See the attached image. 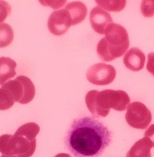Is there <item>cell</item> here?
<instances>
[{
  "instance_id": "603a6c76",
  "label": "cell",
  "mask_w": 154,
  "mask_h": 157,
  "mask_svg": "<svg viewBox=\"0 0 154 157\" xmlns=\"http://www.w3.org/2000/svg\"><path fill=\"white\" fill-rule=\"evenodd\" d=\"M54 157H71V156H70V155H68V154L67 153H59V154H57V155H56Z\"/></svg>"
},
{
  "instance_id": "2e32d148",
  "label": "cell",
  "mask_w": 154,
  "mask_h": 157,
  "mask_svg": "<svg viewBox=\"0 0 154 157\" xmlns=\"http://www.w3.org/2000/svg\"><path fill=\"white\" fill-rule=\"evenodd\" d=\"M14 98L7 88H0V110H7L14 105Z\"/></svg>"
},
{
  "instance_id": "277c9868",
  "label": "cell",
  "mask_w": 154,
  "mask_h": 157,
  "mask_svg": "<svg viewBox=\"0 0 154 157\" xmlns=\"http://www.w3.org/2000/svg\"><path fill=\"white\" fill-rule=\"evenodd\" d=\"M36 148V139L30 140L20 134L0 136V152L2 155L31 157Z\"/></svg>"
},
{
  "instance_id": "44dd1931",
  "label": "cell",
  "mask_w": 154,
  "mask_h": 157,
  "mask_svg": "<svg viewBox=\"0 0 154 157\" xmlns=\"http://www.w3.org/2000/svg\"><path fill=\"white\" fill-rule=\"evenodd\" d=\"M146 68L149 73L154 76V53H149L148 55V62L146 64Z\"/></svg>"
},
{
  "instance_id": "cb8c5ba5",
  "label": "cell",
  "mask_w": 154,
  "mask_h": 157,
  "mask_svg": "<svg viewBox=\"0 0 154 157\" xmlns=\"http://www.w3.org/2000/svg\"><path fill=\"white\" fill-rule=\"evenodd\" d=\"M1 157H18V156H15V155H2Z\"/></svg>"
},
{
  "instance_id": "8fae6325",
  "label": "cell",
  "mask_w": 154,
  "mask_h": 157,
  "mask_svg": "<svg viewBox=\"0 0 154 157\" xmlns=\"http://www.w3.org/2000/svg\"><path fill=\"white\" fill-rule=\"evenodd\" d=\"M65 9L69 13L72 19V25L79 24L86 18L87 8L82 2H72L65 6Z\"/></svg>"
},
{
  "instance_id": "7a4b0ae2",
  "label": "cell",
  "mask_w": 154,
  "mask_h": 157,
  "mask_svg": "<svg viewBox=\"0 0 154 157\" xmlns=\"http://www.w3.org/2000/svg\"><path fill=\"white\" fill-rule=\"evenodd\" d=\"M85 101L87 109L94 116L106 117L111 109L119 112L126 110L131 100L125 91L105 90L89 91Z\"/></svg>"
},
{
  "instance_id": "4fadbf2b",
  "label": "cell",
  "mask_w": 154,
  "mask_h": 157,
  "mask_svg": "<svg viewBox=\"0 0 154 157\" xmlns=\"http://www.w3.org/2000/svg\"><path fill=\"white\" fill-rule=\"evenodd\" d=\"M151 148H152L150 141L143 137L131 147L126 157H151Z\"/></svg>"
},
{
  "instance_id": "e0dca14e",
  "label": "cell",
  "mask_w": 154,
  "mask_h": 157,
  "mask_svg": "<svg viewBox=\"0 0 154 157\" xmlns=\"http://www.w3.org/2000/svg\"><path fill=\"white\" fill-rule=\"evenodd\" d=\"M99 7L108 11L120 12L124 10L126 6V1H96Z\"/></svg>"
},
{
  "instance_id": "7402d4cb",
  "label": "cell",
  "mask_w": 154,
  "mask_h": 157,
  "mask_svg": "<svg viewBox=\"0 0 154 157\" xmlns=\"http://www.w3.org/2000/svg\"><path fill=\"white\" fill-rule=\"evenodd\" d=\"M40 3L44 6H49L53 9H57V8L61 7L63 5L66 3V1H61V2H40Z\"/></svg>"
},
{
  "instance_id": "ac0fdd59",
  "label": "cell",
  "mask_w": 154,
  "mask_h": 157,
  "mask_svg": "<svg viewBox=\"0 0 154 157\" xmlns=\"http://www.w3.org/2000/svg\"><path fill=\"white\" fill-rule=\"evenodd\" d=\"M141 12L145 17L154 16V1H142L141 4Z\"/></svg>"
},
{
  "instance_id": "52a82bcc",
  "label": "cell",
  "mask_w": 154,
  "mask_h": 157,
  "mask_svg": "<svg viewBox=\"0 0 154 157\" xmlns=\"http://www.w3.org/2000/svg\"><path fill=\"white\" fill-rule=\"evenodd\" d=\"M117 71L114 67L104 63L92 65L87 71V78L90 83L98 86L109 85L116 78Z\"/></svg>"
},
{
  "instance_id": "7c38bea8",
  "label": "cell",
  "mask_w": 154,
  "mask_h": 157,
  "mask_svg": "<svg viewBox=\"0 0 154 157\" xmlns=\"http://www.w3.org/2000/svg\"><path fill=\"white\" fill-rule=\"evenodd\" d=\"M16 61L10 57H0V85L16 75Z\"/></svg>"
},
{
  "instance_id": "5bb4252c",
  "label": "cell",
  "mask_w": 154,
  "mask_h": 157,
  "mask_svg": "<svg viewBox=\"0 0 154 157\" xmlns=\"http://www.w3.org/2000/svg\"><path fill=\"white\" fill-rule=\"evenodd\" d=\"M40 131V126L35 123H28L21 126L15 134H20L30 140H35Z\"/></svg>"
},
{
  "instance_id": "8992f818",
  "label": "cell",
  "mask_w": 154,
  "mask_h": 157,
  "mask_svg": "<svg viewBox=\"0 0 154 157\" xmlns=\"http://www.w3.org/2000/svg\"><path fill=\"white\" fill-rule=\"evenodd\" d=\"M125 118L127 123L131 127L144 130L149 125L152 114L143 103L134 101L127 106Z\"/></svg>"
},
{
  "instance_id": "ffe728a7",
  "label": "cell",
  "mask_w": 154,
  "mask_h": 157,
  "mask_svg": "<svg viewBox=\"0 0 154 157\" xmlns=\"http://www.w3.org/2000/svg\"><path fill=\"white\" fill-rule=\"evenodd\" d=\"M144 137L149 140L152 145V147H154V124L149 126L147 128L144 134Z\"/></svg>"
},
{
  "instance_id": "ba28073f",
  "label": "cell",
  "mask_w": 154,
  "mask_h": 157,
  "mask_svg": "<svg viewBox=\"0 0 154 157\" xmlns=\"http://www.w3.org/2000/svg\"><path fill=\"white\" fill-rule=\"evenodd\" d=\"M49 31L55 36L65 34L72 26V19L66 10H56L50 15L47 23Z\"/></svg>"
},
{
  "instance_id": "3957f363",
  "label": "cell",
  "mask_w": 154,
  "mask_h": 157,
  "mask_svg": "<svg viewBox=\"0 0 154 157\" xmlns=\"http://www.w3.org/2000/svg\"><path fill=\"white\" fill-rule=\"evenodd\" d=\"M105 38L98 42L97 54L103 61H112L124 55L130 45L127 31L122 25L112 23L105 31Z\"/></svg>"
},
{
  "instance_id": "5b68a950",
  "label": "cell",
  "mask_w": 154,
  "mask_h": 157,
  "mask_svg": "<svg viewBox=\"0 0 154 157\" xmlns=\"http://www.w3.org/2000/svg\"><path fill=\"white\" fill-rule=\"evenodd\" d=\"M7 88L14 98L15 102L28 104L33 100L36 89L30 78L24 75L17 76L13 80H10L2 85Z\"/></svg>"
},
{
  "instance_id": "30bf717a",
  "label": "cell",
  "mask_w": 154,
  "mask_h": 157,
  "mask_svg": "<svg viewBox=\"0 0 154 157\" xmlns=\"http://www.w3.org/2000/svg\"><path fill=\"white\" fill-rule=\"evenodd\" d=\"M145 56L140 49L133 47L127 52L124 57V64L128 69L138 71L144 68Z\"/></svg>"
},
{
  "instance_id": "d6986e66",
  "label": "cell",
  "mask_w": 154,
  "mask_h": 157,
  "mask_svg": "<svg viewBox=\"0 0 154 157\" xmlns=\"http://www.w3.org/2000/svg\"><path fill=\"white\" fill-rule=\"evenodd\" d=\"M10 12V5L5 1H0V24H2L6 19Z\"/></svg>"
},
{
  "instance_id": "9c48e42d",
  "label": "cell",
  "mask_w": 154,
  "mask_h": 157,
  "mask_svg": "<svg viewBox=\"0 0 154 157\" xmlns=\"http://www.w3.org/2000/svg\"><path fill=\"white\" fill-rule=\"evenodd\" d=\"M90 23L95 32L103 35L108 25L113 23V19L109 13L97 6L94 7L90 11Z\"/></svg>"
},
{
  "instance_id": "9a60e30c",
  "label": "cell",
  "mask_w": 154,
  "mask_h": 157,
  "mask_svg": "<svg viewBox=\"0 0 154 157\" xmlns=\"http://www.w3.org/2000/svg\"><path fill=\"white\" fill-rule=\"evenodd\" d=\"M13 39V31L8 24H0V48L8 47Z\"/></svg>"
},
{
  "instance_id": "6da1fadb",
  "label": "cell",
  "mask_w": 154,
  "mask_h": 157,
  "mask_svg": "<svg viewBox=\"0 0 154 157\" xmlns=\"http://www.w3.org/2000/svg\"><path fill=\"white\" fill-rule=\"evenodd\" d=\"M111 141V131L91 116L74 120L65 137L67 148L75 157H98Z\"/></svg>"
}]
</instances>
